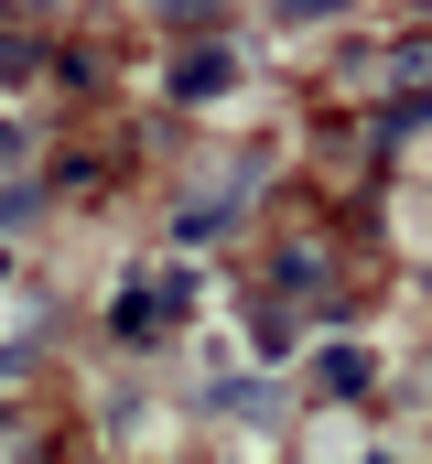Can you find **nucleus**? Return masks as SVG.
I'll return each mask as SVG.
<instances>
[{"label": "nucleus", "mask_w": 432, "mask_h": 464, "mask_svg": "<svg viewBox=\"0 0 432 464\" xmlns=\"http://www.w3.org/2000/svg\"><path fill=\"white\" fill-rule=\"evenodd\" d=\"M216 87H227V54L216 44H184L173 54V98H216Z\"/></svg>", "instance_id": "obj_4"}, {"label": "nucleus", "mask_w": 432, "mask_h": 464, "mask_svg": "<svg viewBox=\"0 0 432 464\" xmlns=\"http://www.w3.org/2000/svg\"><path fill=\"white\" fill-rule=\"evenodd\" d=\"M368 87H378V109H389V119H422V109H432V33H400V44L368 65Z\"/></svg>", "instance_id": "obj_1"}, {"label": "nucleus", "mask_w": 432, "mask_h": 464, "mask_svg": "<svg viewBox=\"0 0 432 464\" xmlns=\"http://www.w3.org/2000/svg\"><path fill=\"white\" fill-rule=\"evenodd\" d=\"M173 303H184V281H130V292H119V335L152 346V335L173 324Z\"/></svg>", "instance_id": "obj_2"}, {"label": "nucleus", "mask_w": 432, "mask_h": 464, "mask_svg": "<svg viewBox=\"0 0 432 464\" xmlns=\"http://www.w3.org/2000/svg\"><path fill=\"white\" fill-rule=\"evenodd\" d=\"M33 65H44V44H33V33H0V87H22Z\"/></svg>", "instance_id": "obj_5"}, {"label": "nucleus", "mask_w": 432, "mask_h": 464, "mask_svg": "<svg viewBox=\"0 0 432 464\" xmlns=\"http://www.w3.org/2000/svg\"><path fill=\"white\" fill-rule=\"evenodd\" d=\"M162 22H195V33H216V0H162Z\"/></svg>", "instance_id": "obj_6"}, {"label": "nucleus", "mask_w": 432, "mask_h": 464, "mask_svg": "<svg viewBox=\"0 0 432 464\" xmlns=\"http://www.w3.org/2000/svg\"><path fill=\"white\" fill-rule=\"evenodd\" d=\"M314 400H335V411L368 400V356H357V346H324V356H314Z\"/></svg>", "instance_id": "obj_3"}]
</instances>
